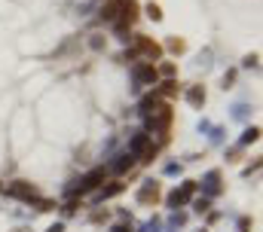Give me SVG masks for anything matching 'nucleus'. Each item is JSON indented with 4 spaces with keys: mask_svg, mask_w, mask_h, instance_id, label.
<instances>
[{
    "mask_svg": "<svg viewBox=\"0 0 263 232\" xmlns=\"http://www.w3.org/2000/svg\"><path fill=\"white\" fill-rule=\"evenodd\" d=\"M147 116V129L150 132H159V135H165V129L171 126V107L168 104H156L150 113H144Z\"/></svg>",
    "mask_w": 263,
    "mask_h": 232,
    "instance_id": "1",
    "label": "nucleus"
},
{
    "mask_svg": "<svg viewBox=\"0 0 263 232\" xmlns=\"http://www.w3.org/2000/svg\"><path fill=\"white\" fill-rule=\"evenodd\" d=\"M129 153H132L138 162H150V159L156 156V147L150 144V135H147V132H138V135L132 138V144H129Z\"/></svg>",
    "mask_w": 263,
    "mask_h": 232,
    "instance_id": "2",
    "label": "nucleus"
},
{
    "mask_svg": "<svg viewBox=\"0 0 263 232\" xmlns=\"http://www.w3.org/2000/svg\"><path fill=\"white\" fill-rule=\"evenodd\" d=\"M135 80L141 86H156L159 83V70L153 61H147V64H135Z\"/></svg>",
    "mask_w": 263,
    "mask_h": 232,
    "instance_id": "3",
    "label": "nucleus"
},
{
    "mask_svg": "<svg viewBox=\"0 0 263 232\" xmlns=\"http://www.w3.org/2000/svg\"><path fill=\"white\" fill-rule=\"evenodd\" d=\"M7 196L22 199V202H34V199H37V189H34L28 180H13V183L7 186Z\"/></svg>",
    "mask_w": 263,
    "mask_h": 232,
    "instance_id": "4",
    "label": "nucleus"
},
{
    "mask_svg": "<svg viewBox=\"0 0 263 232\" xmlns=\"http://www.w3.org/2000/svg\"><path fill=\"white\" fill-rule=\"evenodd\" d=\"M144 55V58H150V61H156L159 55H162V46L159 43H153L150 37H135V55Z\"/></svg>",
    "mask_w": 263,
    "mask_h": 232,
    "instance_id": "5",
    "label": "nucleus"
},
{
    "mask_svg": "<svg viewBox=\"0 0 263 232\" xmlns=\"http://www.w3.org/2000/svg\"><path fill=\"white\" fill-rule=\"evenodd\" d=\"M104 180H107V168H95V171H89V174L80 180V186L73 189V192H92V189H98Z\"/></svg>",
    "mask_w": 263,
    "mask_h": 232,
    "instance_id": "6",
    "label": "nucleus"
},
{
    "mask_svg": "<svg viewBox=\"0 0 263 232\" xmlns=\"http://www.w3.org/2000/svg\"><path fill=\"white\" fill-rule=\"evenodd\" d=\"M193 192H196V180H187L181 189H174L171 196H168V205H171V208H181V205H187V202L193 199Z\"/></svg>",
    "mask_w": 263,
    "mask_h": 232,
    "instance_id": "7",
    "label": "nucleus"
},
{
    "mask_svg": "<svg viewBox=\"0 0 263 232\" xmlns=\"http://www.w3.org/2000/svg\"><path fill=\"white\" fill-rule=\"evenodd\" d=\"M138 202H141V205H156V202H159V183H156V180H147V183L141 186V192H138Z\"/></svg>",
    "mask_w": 263,
    "mask_h": 232,
    "instance_id": "8",
    "label": "nucleus"
},
{
    "mask_svg": "<svg viewBox=\"0 0 263 232\" xmlns=\"http://www.w3.org/2000/svg\"><path fill=\"white\" fill-rule=\"evenodd\" d=\"M120 10H123V0H104V7H101V22H110V25H114L117 16H120Z\"/></svg>",
    "mask_w": 263,
    "mask_h": 232,
    "instance_id": "9",
    "label": "nucleus"
},
{
    "mask_svg": "<svg viewBox=\"0 0 263 232\" xmlns=\"http://www.w3.org/2000/svg\"><path fill=\"white\" fill-rule=\"evenodd\" d=\"M132 165H135V156H132V153H126V156H117V162H114V171H117V174H126Z\"/></svg>",
    "mask_w": 263,
    "mask_h": 232,
    "instance_id": "10",
    "label": "nucleus"
},
{
    "mask_svg": "<svg viewBox=\"0 0 263 232\" xmlns=\"http://www.w3.org/2000/svg\"><path fill=\"white\" fill-rule=\"evenodd\" d=\"M187 101H190L193 107H202V104H205V89H202V86H193L190 92H187Z\"/></svg>",
    "mask_w": 263,
    "mask_h": 232,
    "instance_id": "11",
    "label": "nucleus"
},
{
    "mask_svg": "<svg viewBox=\"0 0 263 232\" xmlns=\"http://www.w3.org/2000/svg\"><path fill=\"white\" fill-rule=\"evenodd\" d=\"M156 104H162V98H159V95H156V89H153V92H150V95L141 101V113H150V110H153Z\"/></svg>",
    "mask_w": 263,
    "mask_h": 232,
    "instance_id": "12",
    "label": "nucleus"
},
{
    "mask_svg": "<svg viewBox=\"0 0 263 232\" xmlns=\"http://www.w3.org/2000/svg\"><path fill=\"white\" fill-rule=\"evenodd\" d=\"M156 95H159V98H174V95H178V83H174V80H165V83L156 89Z\"/></svg>",
    "mask_w": 263,
    "mask_h": 232,
    "instance_id": "13",
    "label": "nucleus"
},
{
    "mask_svg": "<svg viewBox=\"0 0 263 232\" xmlns=\"http://www.w3.org/2000/svg\"><path fill=\"white\" fill-rule=\"evenodd\" d=\"M217 180H220V171H211V174H208V196H217V192H220Z\"/></svg>",
    "mask_w": 263,
    "mask_h": 232,
    "instance_id": "14",
    "label": "nucleus"
},
{
    "mask_svg": "<svg viewBox=\"0 0 263 232\" xmlns=\"http://www.w3.org/2000/svg\"><path fill=\"white\" fill-rule=\"evenodd\" d=\"M117 192H123V183H110L101 189V199H110V196H117Z\"/></svg>",
    "mask_w": 263,
    "mask_h": 232,
    "instance_id": "15",
    "label": "nucleus"
},
{
    "mask_svg": "<svg viewBox=\"0 0 263 232\" xmlns=\"http://www.w3.org/2000/svg\"><path fill=\"white\" fill-rule=\"evenodd\" d=\"M257 138H260V129H257V126H254V129H248V132H245V135H242V144H254V141H257Z\"/></svg>",
    "mask_w": 263,
    "mask_h": 232,
    "instance_id": "16",
    "label": "nucleus"
},
{
    "mask_svg": "<svg viewBox=\"0 0 263 232\" xmlns=\"http://www.w3.org/2000/svg\"><path fill=\"white\" fill-rule=\"evenodd\" d=\"M147 16L153 19V22H159V19H162V10H159L156 4H147Z\"/></svg>",
    "mask_w": 263,
    "mask_h": 232,
    "instance_id": "17",
    "label": "nucleus"
},
{
    "mask_svg": "<svg viewBox=\"0 0 263 232\" xmlns=\"http://www.w3.org/2000/svg\"><path fill=\"white\" fill-rule=\"evenodd\" d=\"M168 49H171V52H184L187 46H184V40H168Z\"/></svg>",
    "mask_w": 263,
    "mask_h": 232,
    "instance_id": "18",
    "label": "nucleus"
},
{
    "mask_svg": "<svg viewBox=\"0 0 263 232\" xmlns=\"http://www.w3.org/2000/svg\"><path fill=\"white\" fill-rule=\"evenodd\" d=\"M156 70H159V76H174V64H162Z\"/></svg>",
    "mask_w": 263,
    "mask_h": 232,
    "instance_id": "19",
    "label": "nucleus"
},
{
    "mask_svg": "<svg viewBox=\"0 0 263 232\" xmlns=\"http://www.w3.org/2000/svg\"><path fill=\"white\" fill-rule=\"evenodd\" d=\"M89 43H92V49H101V46H104V40H101V37H98V34L92 37V40H89Z\"/></svg>",
    "mask_w": 263,
    "mask_h": 232,
    "instance_id": "20",
    "label": "nucleus"
},
{
    "mask_svg": "<svg viewBox=\"0 0 263 232\" xmlns=\"http://www.w3.org/2000/svg\"><path fill=\"white\" fill-rule=\"evenodd\" d=\"M196 211H208V199H196Z\"/></svg>",
    "mask_w": 263,
    "mask_h": 232,
    "instance_id": "21",
    "label": "nucleus"
},
{
    "mask_svg": "<svg viewBox=\"0 0 263 232\" xmlns=\"http://www.w3.org/2000/svg\"><path fill=\"white\" fill-rule=\"evenodd\" d=\"M239 229H242V232H248V229H251V220H248V217H242V220H239Z\"/></svg>",
    "mask_w": 263,
    "mask_h": 232,
    "instance_id": "22",
    "label": "nucleus"
},
{
    "mask_svg": "<svg viewBox=\"0 0 263 232\" xmlns=\"http://www.w3.org/2000/svg\"><path fill=\"white\" fill-rule=\"evenodd\" d=\"M245 67H257V55H248L245 58Z\"/></svg>",
    "mask_w": 263,
    "mask_h": 232,
    "instance_id": "23",
    "label": "nucleus"
},
{
    "mask_svg": "<svg viewBox=\"0 0 263 232\" xmlns=\"http://www.w3.org/2000/svg\"><path fill=\"white\" fill-rule=\"evenodd\" d=\"M46 232H64V223H52V226H49Z\"/></svg>",
    "mask_w": 263,
    "mask_h": 232,
    "instance_id": "24",
    "label": "nucleus"
},
{
    "mask_svg": "<svg viewBox=\"0 0 263 232\" xmlns=\"http://www.w3.org/2000/svg\"><path fill=\"white\" fill-rule=\"evenodd\" d=\"M114 232H132V223L126 226V223H120V226H114Z\"/></svg>",
    "mask_w": 263,
    "mask_h": 232,
    "instance_id": "25",
    "label": "nucleus"
},
{
    "mask_svg": "<svg viewBox=\"0 0 263 232\" xmlns=\"http://www.w3.org/2000/svg\"><path fill=\"white\" fill-rule=\"evenodd\" d=\"M16 232H28V229H16Z\"/></svg>",
    "mask_w": 263,
    "mask_h": 232,
    "instance_id": "26",
    "label": "nucleus"
},
{
    "mask_svg": "<svg viewBox=\"0 0 263 232\" xmlns=\"http://www.w3.org/2000/svg\"><path fill=\"white\" fill-rule=\"evenodd\" d=\"M0 189H4V183H0Z\"/></svg>",
    "mask_w": 263,
    "mask_h": 232,
    "instance_id": "27",
    "label": "nucleus"
}]
</instances>
